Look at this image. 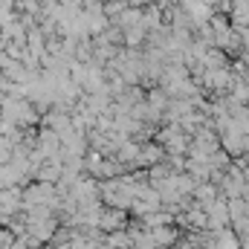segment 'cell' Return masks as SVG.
<instances>
[{
  "instance_id": "1",
  "label": "cell",
  "mask_w": 249,
  "mask_h": 249,
  "mask_svg": "<svg viewBox=\"0 0 249 249\" xmlns=\"http://www.w3.org/2000/svg\"><path fill=\"white\" fill-rule=\"evenodd\" d=\"M130 6H142V3H148V0H127Z\"/></svg>"
}]
</instances>
